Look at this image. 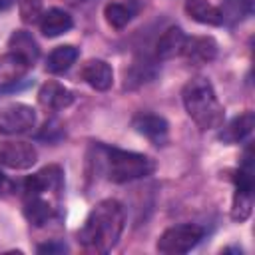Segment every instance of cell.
I'll use <instances>...</instances> for the list:
<instances>
[{"label": "cell", "instance_id": "obj_18", "mask_svg": "<svg viewBox=\"0 0 255 255\" xmlns=\"http://www.w3.org/2000/svg\"><path fill=\"white\" fill-rule=\"evenodd\" d=\"M185 38H187V36L183 34L181 28H177V26L167 28V30L159 36V40H157V44H155V54H157L161 60H169V58L179 56Z\"/></svg>", "mask_w": 255, "mask_h": 255}, {"label": "cell", "instance_id": "obj_19", "mask_svg": "<svg viewBox=\"0 0 255 255\" xmlns=\"http://www.w3.org/2000/svg\"><path fill=\"white\" fill-rule=\"evenodd\" d=\"M76 60H78V48H74V46H58L56 50L50 52V56L46 60V70L50 74H62Z\"/></svg>", "mask_w": 255, "mask_h": 255}, {"label": "cell", "instance_id": "obj_23", "mask_svg": "<svg viewBox=\"0 0 255 255\" xmlns=\"http://www.w3.org/2000/svg\"><path fill=\"white\" fill-rule=\"evenodd\" d=\"M18 2V12L22 22L34 24L40 22L42 18V0H16Z\"/></svg>", "mask_w": 255, "mask_h": 255}, {"label": "cell", "instance_id": "obj_14", "mask_svg": "<svg viewBox=\"0 0 255 255\" xmlns=\"http://www.w3.org/2000/svg\"><path fill=\"white\" fill-rule=\"evenodd\" d=\"M8 48L12 54L20 56L22 60H26L30 66L38 60L40 56V46L38 42L34 40V36L28 32V30H16L12 32L10 40H8Z\"/></svg>", "mask_w": 255, "mask_h": 255}, {"label": "cell", "instance_id": "obj_4", "mask_svg": "<svg viewBox=\"0 0 255 255\" xmlns=\"http://www.w3.org/2000/svg\"><path fill=\"white\" fill-rule=\"evenodd\" d=\"M203 235H205L203 227H199L195 223H179V225L165 229L161 233V237L157 239L155 247L159 253H165V255L187 253L203 239Z\"/></svg>", "mask_w": 255, "mask_h": 255}, {"label": "cell", "instance_id": "obj_9", "mask_svg": "<svg viewBox=\"0 0 255 255\" xmlns=\"http://www.w3.org/2000/svg\"><path fill=\"white\" fill-rule=\"evenodd\" d=\"M62 185V169L58 165H48L24 181L26 195H42L44 191H54Z\"/></svg>", "mask_w": 255, "mask_h": 255}, {"label": "cell", "instance_id": "obj_24", "mask_svg": "<svg viewBox=\"0 0 255 255\" xmlns=\"http://www.w3.org/2000/svg\"><path fill=\"white\" fill-rule=\"evenodd\" d=\"M38 253H66L68 251V247L64 245V243H60V241H54V243H46V245H38V249H36Z\"/></svg>", "mask_w": 255, "mask_h": 255}, {"label": "cell", "instance_id": "obj_13", "mask_svg": "<svg viewBox=\"0 0 255 255\" xmlns=\"http://www.w3.org/2000/svg\"><path fill=\"white\" fill-rule=\"evenodd\" d=\"M133 128L145 135L147 139H151L153 143H163L167 139V122L161 118V116H155V114H137L133 118Z\"/></svg>", "mask_w": 255, "mask_h": 255}, {"label": "cell", "instance_id": "obj_1", "mask_svg": "<svg viewBox=\"0 0 255 255\" xmlns=\"http://www.w3.org/2000/svg\"><path fill=\"white\" fill-rule=\"evenodd\" d=\"M126 225V211L120 201L104 199L92 207L84 225L78 231L80 243L96 253L112 251L124 231Z\"/></svg>", "mask_w": 255, "mask_h": 255}, {"label": "cell", "instance_id": "obj_22", "mask_svg": "<svg viewBox=\"0 0 255 255\" xmlns=\"http://www.w3.org/2000/svg\"><path fill=\"white\" fill-rule=\"evenodd\" d=\"M104 16H106V20H108V24H110L112 28H118V30H120V28H124V26L129 22L131 12H129V8L124 6V4L112 2V4L106 6Z\"/></svg>", "mask_w": 255, "mask_h": 255}, {"label": "cell", "instance_id": "obj_26", "mask_svg": "<svg viewBox=\"0 0 255 255\" xmlns=\"http://www.w3.org/2000/svg\"><path fill=\"white\" fill-rule=\"evenodd\" d=\"M6 183H8V181H6V175H4L2 171H0V191H2L4 187H6Z\"/></svg>", "mask_w": 255, "mask_h": 255}, {"label": "cell", "instance_id": "obj_3", "mask_svg": "<svg viewBox=\"0 0 255 255\" xmlns=\"http://www.w3.org/2000/svg\"><path fill=\"white\" fill-rule=\"evenodd\" d=\"M106 161V175L116 183H126L133 179H141L153 173L155 163L151 157L135 151H126L118 147H102Z\"/></svg>", "mask_w": 255, "mask_h": 255}, {"label": "cell", "instance_id": "obj_11", "mask_svg": "<svg viewBox=\"0 0 255 255\" xmlns=\"http://www.w3.org/2000/svg\"><path fill=\"white\" fill-rule=\"evenodd\" d=\"M82 80L88 86H92L94 90L106 92V90H110V86L114 82V72H112L110 64L104 60H88L82 68Z\"/></svg>", "mask_w": 255, "mask_h": 255}, {"label": "cell", "instance_id": "obj_2", "mask_svg": "<svg viewBox=\"0 0 255 255\" xmlns=\"http://www.w3.org/2000/svg\"><path fill=\"white\" fill-rule=\"evenodd\" d=\"M183 106L187 116L201 129H213L223 124V106L219 104L215 90L207 78H191L181 90Z\"/></svg>", "mask_w": 255, "mask_h": 255}, {"label": "cell", "instance_id": "obj_16", "mask_svg": "<svg viewBox=\"0 0 255 255\" xmlns=\"http://www.w3.org/2000/svg\"><path fill=\"white\" fill-rule=\"evenodd\" d=\"M253 126H255V116L253 112H245L237 118H233L219 133V139L225 141V143H237L241 139H245L251 131H253Z\"/></svg>", "mask_w": 255, "mask_h": 255}, {"label": "cell", "instance_id": "obj_5", "mask_svg": "<svg viewBox=\"0 0 255 255\" xmlns=\"http://www.w3.org/2000/svg\"><path fill=\"white\" fill-rule=\"evenodd\" d=\"M251 147L245 151L243 167L235 173V193H233V205H231V217L235 221H245L251 215L253 207V165H251Z\"/></svg>", "mask_w": 255, "mask_h": 255}, {"label": "cell", "instance_id": "obj_17", "mask_svg": "<svg viewBox=\"0 0 255 255\" xmlns=\"http://www.w3.org/2000/svg\"><path fill=\"white\" fill-rule=\"evenodd\" d=\"M185 12L191 20L207 26H221V12L207 0H185Z\"/></svg>", "mask_w": 255, "mask_h": 255}, {"label": "cell", "instance_id": "obj_15", "mask_svg": "<svg viewBox=\"0 0 255 255\" xmlns=\"http://www.w3.org/2000/svg\"><path fill=\"white\" fill-rule=\"evenodd\" d=\"M72 26H74L72 16L60 8H52L46 14H42V18H40V30L48 38H56V36L68 32Z\"/></svg>", "mask_w": 255, "mask_h": 255}, {"label": "cell", "instance_id": "obj_12", "mask_svg": "<svg viewBox=\"0 0 255 255\" xmlns=\"http://www.w3.org/2000/svg\"><path fill=\"white\" fill-rule=\"evenodd\" d=\"M38 102H40L46 110L58 112V110L68 108V106L74 102V94H72L66 86H62V84H58V82H46V84L40 88Z\"/></svg>", "mask_w": 255, "mask_h": 255}, {"label": "cell", "instance_id": "obj_25", "mask_svg": "<svg viewBox=\"0 0 255 255\" xmlns=\"http://www.w3.org/2000/svg\"><path fill=\"white\" fill-rule=\"evenodd\" d=\"M14 2H16V0H0V12H4V10H8V8H12V6H14Z\"/></svg>", "mask_w": 255, "mask_h": 255}, {"label": "cell", "instance_id": "obj_7", "mask_svg": "<svg viewBox=\"0 0 255 255\" xmlns=\"http://www.w3.org/2000/svg\"><path fill=\"white\" fill-rule=\"evenodd\" d=\"M38 151L28 141H8L0 145V163L10 169H28L36 163Z\"/></svg>", "mask_w": 255, "mask_h": 255}, {"label": "cell", "instance_id": "obj_21", "mask_svg": "<svg viewBox=\"0 0 255 255\" xmlns=\"http://www.w3.org/2000/svg\"><path fill=\"white\" fill-rule=\"evenodd\" d=\"M219 12L223 22L237 24L253 12V0H223Z\"/></svg>", "mask_w": 255, "mask_h": 255}, {"label": "cell", "instance_id": "obj_20", "mask_svg": "<svg viewBox=\"0 0 255 255\" xmlns=\"http://www.w3.org/2000/svg\"><path fill=\"white\" fill-rule=\"evenodd\" d=\"M24 213H26L30 223L44 225L52 215V205L46 199H42V195H26Z\"/></svg>", "mask_w": 255, "mask_h": 255}, {"label": "cell", "instance_id": "obj_10", "mask_svg": "<svg viewBox=\"0 0 255 255\" xmlns=\"http://www.w3.org/2000/svg\"><path fill=\"white\" fill-rule=\"evenodd\" d=\"M28 68H30V64L12 52L0 56V90L14 88L26 76Z\"/></svg>", "mask_w": 255, "mask_h": 255}, {"label": "cell", "instance_id": "obj_8", "mask_svg": "<svg viewBox=\"0 0 255 255\" xmlns=\"http://www.w3.org/2000/svg\"><path fill=\"white\" fill-rule=\"evenodd\" d=\"M181 56H185L191 64H207L217 56V42L211 36H191L185 38Z\"/></svg>", "mask_w": 255, "mask_h": 255}, {"label": "cell", "instance_id": "obj_6", "mask_svg": "<svg viewBox=\"0 0 255 255\" xmlns=\"http://www.w3.org/2000/svg\"><path fill=\"white\" fill-rule=\"evenodd\" d=\"M36 126V112L26 104H10L0 110V133L18 135Z\"/></svg>", "mask_w": 255, "mask_h": 255}]
</instances>
